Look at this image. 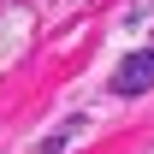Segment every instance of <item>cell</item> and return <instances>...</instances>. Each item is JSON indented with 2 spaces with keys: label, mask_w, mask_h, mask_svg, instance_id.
<instances>
[{
  "label": "cell",
  "mask_w": 154,
  "mask_h": 154,
  "mask_svg": "<svg viewBox=\"0 0 154 154\" xmlns=\"http://www.w3.org/2000/svg\"><path fill=\"white\" fill-rule=\"evenodd\" d=\"M148 83H154V54H131L113 71V95H142Z\"/></svg>",
  "instance_id": "1"
}]
</instances>
